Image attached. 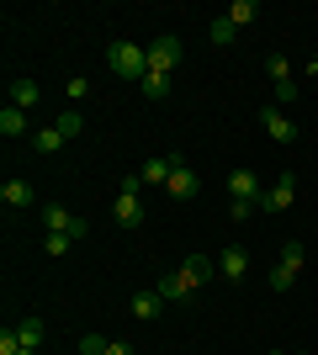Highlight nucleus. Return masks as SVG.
Here are the masks:
<instances>
[{
    "mask_svg": "<svg viewBox=\"0 0 318 355\" xmlns=\"http://www.w3.org/2000/svg\"><path fill=\"white\" fill-rule=\"evenodd\" d=\"M106 64H112L117 80H143V74H149V48H138V43L122 37V43L106 48Z\"/></svg>",
    "mask_w": 318,
    "mask_h": 355,
    "instance_id": "f257e3e1",
    "label": "nucleus"
},
{
    "mask_svg": "<svg viewBox=\"0 0 318 355\" xmlns=\"http://www.w3.org/2000/svg\"><path fill=\"white\" fill-rule=\"evenodd\" d=\"M138 186H143L138 175H127V180L117 186V202H112V212H117L122 228H138V223H143V196H138Z\"/></svg>",
    "mask_w": 318,
    "mask_h": 355,
    "instance_id": "f03ea898",
    "label": "nucleus"
},
{
    "mask_svg": "<svg viewBox=\"0 0 318 355\" xmlns=\"http://www.w3.org/2000/svg\"><path fill=\"white\" fill-rule=\"evenodd\" d=\"M175 64H181V37H154L149 43V69H159V74H175Z\"/></svg>",
    "mask_w": 318,
    "mask_h": 355,
    "instance_id": "7ed1b4c3",
    "label": "nucleus"
},
{
    "mask_svg": "<svg viewBox=\"0 0 318 355\" xmlns=\"http://www.w3.org/2000/svg\"><path fill=\"white\" fill-rule=\"evenodd\" d=\"M165 191L175 196V202H191V196L202 191V180H197V170H191V164H175V170H170V180H165Z\"/></svg>",
    "mask_w": 318,
    "mask_h": 355,
    "instance_id": "20e7f679",
    "label": "nucleus"
},
{
    "mask_svg": "<svg viewBox=\"0 0 318 355\" xmlns=\"http://www.w3.org/2000/svg\"><path fill=\"white\" fill-rule=\"evenodd\" d=\"M228 196H233V202H255V207H260L265 186H260L255 170H233V175H228Z\"/></svg>",
    "mask_w": 318,
    "mask_h": 355,
    "instance_id": "39448f33",
    "label": "nucleus"
},
{
    "mask_svg": "<svg viewBox=\"0 0 318 355\" xmlns=\"http://www.w3.org/2000/svg\"><path fill=\"white\" fill-rule=\"evenodd\" d=\"M292 202H297V175H281L271 191L260 196V212H287Z\"/></svg>",
    "mask_w": 318,
    "mask_h": 355,
    "instance_id": "423d86ee",
    "label": "nucleus"
},
{
    "mask_svg": "<svg viewBox=\"0 0 318 355\" xmlns=\"http://www.w3.org/2000/svg\"><path fill=\"white\" fill-rule=\"evenodd\" d=\"M154 292L165 297V302H181V297H191L197 292V282H191V270H170V276H159V282H154Z\"/></svg>",
    "mask_w": 318,
    "mask_h": 355,
    "instance_id": "0eeeda50",
    "label": "nucleus"
},
{
    "mask_svg": "<svg viewBox=\"0 0 318 355\" xmlns=\"http://www.w3.org/2000/svg\"><path fill=\"white\" fill-rule=\"evenodd\" d=\"M260 128H265L276 144H292V138H297V128H292V117L281 112V106H265V112H260Z\"/></svg>",
    "mask_w": 318,
    "mask_h": 355,
    "instance_id": "6e6552de",
    "label": "nucleus"
},
{
    "mask_svg": "<svg viewBox=\"0 0 318 355\" xmlns=\"http://www.w3.org/2000/svg\"><path fill=\"white\" fill-rule=\"evenodd\" d=\"M175 164H181V154H154V159L143 164V170H138V180H143V186H165Z\"/></svg>",
    "mask_w": 318,
    "mask_h": 355,
    "instance_id": "1a4fd4ad",
    "label": "nucleus"
},
{
    "mask_svg": "<svg viewBox=\"0 0 318 355\" xmlns=\"http://www.w3.org/2000/svg\"><path fill=\"white\" fill-rule=\"evenodd\" d=\"M244 270H249V254H244L239 244H228L223 260H218V276H223V282H244Z\"/></svg>",
    "mask_w": 318,
    "mask_h": 355,
    "instance_id": "9d476101",
    "label": "nucleus"
},
{
    "mask_svg": "<svg viewBox=\"0 0 318 355\" xmlns=\"http://www.w3.org/2000/svg\"><path fill=\"white\" fill-rule=\"evenodd\" d=\"M37 101H43V85H37V80H27V74H21V80H11V106L32 112Z\"/></svg>",
    "mask_w": 318,
    "mask_h": 355,
    "instance_id": "9b49d317",
    "label": "nucleus"
},
{
    "mask_svg": "<svg viewBox=\"0 0 318 355\" xmlns=\"http://www.w3.org/2000/svg\"><path fill=\"white\" fill-rule=\"evenodd\" d=\"M159 313H165V297L154 292V286L133 292V318H159Z\"/></svg>",
    "mask_w": 318,
    "mask_h": 355,
    "instance_id": "f8f14e48",
    "label": "nucleus"
},
{
    "mask_svg": "<svg viewBox=\"0 0 318 355\" xmlns=\"http://www.w3.org/2000/svg\"><path fill=\"white\" fill-rule=\"evenodd\" d=\"M16 340L21 350H43V318H16Z\"/></svg>",
    "mask_w": 318,
    "mask_h": 355,
    "instance_id": "ddd939ff",
    "label": "nucleus"
},
{
    "mask_svg": "<svg viewBox=\"0 0 318 355\" xmlns=\"http://www.w3.org/2000/svg\"><path fill=\"white\" fill-rule=\"evenodd\" d=\"M75 218H80V212H69V207H59V202H53V207L43 212V228H48V234H69V228H75Z\"/></svg>",
    "mask_w": 318,
    "mask_h": 355,
    "instance_id": "4468645a",
    "label": "nucleus"
},
{
    "mask_svg": "<svg viewBox=\"0 0 318 355\" xmlns=\"http://www.w3.org/2000/svg\"><path fill=\"white\" fill-rule=\"evenodd\" d=\"M0 133L6 138H27V112H21V106H6V112H0Z\"/></svg>",
    "mask_w": 318,
    "mask_h": 355,
    "instance_id": "2eb2a0df",
    "label": "nucleus"
},
{
    "mask_svg": "<svg viewBox=\"0 0 318 355\" xmlns=\"http://www.w3.org/2000/svg\"><path fill=\"white\" fill-rule=\"evenodd\" d=\"M0 202H6V207H32V186L27 180H6V186H0Z\"/></svg>",
    "mask_w": 318,
    "mask_h": 355,
    "instance_id": "dca6fc26",
    "label": "nucleus"
},
{
    "mask_svg": "<svg viewBox=\"0 0 318 355\" xmlns=\"http://www.w3.org/2000/svg\"><path fill=\"white\" fill-rule=\"evenodd\" d=\"M138 90H143V96H149V101H165V96H170V74L149 69V74H143V80H138Z\"/></svg>",
    "mask_w": 318,
    "mask_h": 355,
    "instance_id": "f3484780",
    "label": "nucleus"
},
{
    "mask_svg": "<svg viewBox=\"0 0 318 355\" xmlns=\"http://www.w3.org/2000/svg\"><path fill=\"white\" fill-rule=\"evenodd\" d=\"M32 148H37V154H59L64 133H59V128H37V133H32Z\"/></svg>",
    "mask_w": 318,
    "mask_h": 355,
    "instance_id": "a211bd4d",
    "label": "nucleus"
},
{
    "mask_svg": "<svg viewBox=\"0 0 318 355\" xmlns=\"http://www.w3.org/2000/svg\"><path fill=\"white\" fill-rule=\"evenodd\" d=\"M228 21H233V27H249V21H255V16H260V6H255V0H233V6H228Z\"/></svg>",
    "mask_w": 318,
    "mask_h": 355,
    "instance_id": "6ab92c4d",
    "label": "nucleus"
},
{
    "mask_svg": "<svg viewBox=\"0 0 318 355\" xmlns=\"http://www.w3.org/2000/svg\"><path fill=\"white\" fill-rule=\"evenodd\" d=\"M207 37H212V43H218V48H228V43H233V37H239V27H233L228 16H218V21H212V27H207Z\"/></svg>",
    "mask_w": 318,
    "mask_h": 355,
    "instance_id": "aec40b11",
    "label": "nucleus"
},
{
    "mask_svg": "<svg viewBox=\"0 0 318 355\" xmlns=\"http://www.w3.org/2000/svg\"><path fill=\"white\" fill-rule=\"evenodd\" d=\"M53 128H59L64 138H80V133H85V117H80L75 106H69V112H59V122H53Z\"/></svg>",
    "mask_w": 318,
    "mask_h": 355,
    "instance_id": "412c9836",
    "label": "nucleus"
},
{
    "mask_svg": "<svg viewBox=\"0 0 318 355\" xmlns=\"http://www.w3.org/2000/svg\"><path fill=\"white\" fill-rule=\"evenodd\" d=\"M186 270H191V282H212V276H218V266H212V260H207V254H191V260H186Z\"/></svg>",
    "mask_w": 318,
    "mask_h": 355,
    "instance_id": "4be33fe9",
    "label": "nucleus"
},
{
    "mask_svg": "<svg viewBox=\"0 0 318 355\" xmlns=\"http://www.w3.org/2000/svg\"><path fill=\"white\" fill-rule=\"evenodd\" d=\"M303 260H308V250H303V244H297V239H292L287 250H281V266H292V270H303Z\"/></svg>",
    "mask_w": 318,
    "mask_h": 355,
    "instance_id": "5701e85b",
    "label": "nucleus"
},
{
    "mask_svg": "<svg viewBox=\"0 0 318 355\" xmlns=\"http://www.w3.org/2000/svg\"><path fill=\"white\" fill-rule=\"evenodd\" d=\"M292 282H297V270H292V266H276L271 270V292H287Z\"/></svg>",
    "mask_w": 318,
    "mask_h": 355,
    "instance_id": "b1692460",
    "label": "nucleus"
},
{
    "mask_svg": "<svg viewBox=\"0 0 318 355\" xmlns=\"http://www.w3.org/2000/svg\"><path fill=\"white\" fill-rule=\"evenodd\" d=\"M265 74H271V80H292V64L281 59V53H271V59H265Z\"/></svg>",
    "mask_w": 318,
    "mask_h": 355,
    "instance_id": "393cba45",
    "label": "nucleus"
},
{
    "mask_svg": "<svg viewBox=\"0 0 318 355\" xmlns=\"http://www.w3.org/2000/svg\"><path fill=\"white\" fill-rule=\"evenodd\" d=\"M106 345H112V340H101V334H85V340H80V355H106Z\"/></svg>",
    "mask_w": 318,
    "mask_h": 355,
    "instance_id": "a878e982",
    "label": "nucleus"
},
{
    "mask_svg": "<svg viewBox=\"0 0 318 355\" xmlns=\"http://www.w3.org/2000/svg\"><path fill=\"white\" fill-rule=\"evenodd\" d=\"M64 90H69V101H85V96H91V80H85V74H75Z\"/></svg>",
    "mask_w": 318,
    "mask_h": 355,
    "instance_id": "bb28decb",
    "label": "nucleus"
},
{
    "mask_svg": "<svg viewBox=\"0 0 318 355\" xmlns=\"http://www.w3.org/2000/svg\"><path fill=\"white\" fill-rule=\"evenodd\" d=\"M43 244H48V254H69V244H75V239H69V234H48Z\"/></svg>",
    "mask_w": 318,
    "mask_h": 355,
    "instance_id": "cd10ccee",
    "label": "nucleus"
},
{
    "mask_svg": "<svg viewBox=\"0 0 318 355\" xmlns=\"http://www.w3.org/2000/svg\"><path fill=\"white\" fill-rule=\"evenodd\" d=\"M276 101H297V80H276Z\"/></svg>",
    "mask_w": 318,
    "mask_h": 355,
    "instance_id": "c85d7f7f",
    "label": "nucleus"
},
{
    "mask_svg": "<svg viewBox=\"0 0 318 355\" xmlns=\"http://www.w3.org/2000/svg\"><path fill=\"white\" fill-rule=\"evenodd\" d=\"M228 212H233V223H244V218H249V212H260V207H255V202H233V207H228Z\"/></svg>",
    "mask_w": 318,
    "mask_h": 355,
    "instance_id": "c756f323",
    "label": "nucleus"
},
{
    "mask_svg": "<svg viewBox=\"0 0 318 355\" xmlns=\"http://www.w3.org/2000/svg\"><path fill=\"white\" fill-rule=\"evenodd\" d=\"M106 355H138V350H133V345H122V340H112V345H106Z\"/></svg>",
    "mask_w": 318,
    "mask_h": 355,
    "instance_id": "7c9ffc66",
    "label": "nucleus"
}]
</instances>
